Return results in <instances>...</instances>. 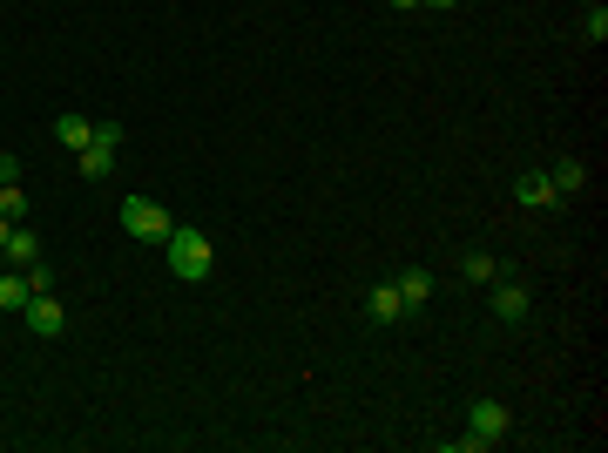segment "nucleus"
I'll return each mask as SVG.
<instances>
[{"label": "nucleus", "mask_w": 608, "mask_h": 453, "mask_svg": "<svg viewBox=\"0 0 608 453\" xmlns=\"http://www.w3.org/2000/svg\"><path fill=\"white\" fill-rule=\"evenodd\" d=\"M7 237H14V224H7V217H0V244H7Z\"/></svg>", "instance_id": "obj_20"}, {"label": "nucleus", "mask_w": 608, "mask_h": 453, "mask_svg": "<svg viewBox=\"0 0 608 453\" xmlns=\"http://www.w3.org/2000/svg\"><path fill=\"white\" fill-rule=\"evenodd\" d=\"M419 7H460V0H419Z\"/></svg>", "instance_id": "obj_19"}, {"label": "nucleus", "mask_w": 608, "mask_h": 453, "mask_svg": "<svg viewBox=\"0 0 608 453\" xmlns=\"http://www.w3.org/2000/svg\"><path fill=\"white\" fill-rule=\"evenodd\" d=\"M365 312H372V325L406 318V305H399V284H372V291H365Z\"/></svg>", "instance_id": "obj_8"}, {"label": "nucleus", "mask_w": 608, "mask_h": 453, "mask_svg": "<svg viewBox=\"0 0 608 453\" xmlns=\"http://www.w3.org/2000/svg\"><path fill=\"white\" fill-rule=\"evenodd\" d=\"M588 7H595V0H588Z\"/></svg>", "instance_id": "obj_21"}, {"label": "nucleus", "mask_w": 608, "mask_h": 453, "mask_svg": "<svg viewBox=\"0 0 608 453\" xmlns=\"http://www.w3.org/2000/svg\"><path fill=\"white\" fill-rule=\"evenodd\" d=\"M28 298H34L28 271H0V312H28Z\"/></svg>", "instance_id": "obj_10"}, {"label": "nucleus", "mask_w": 608, "mask_h": 453, "mask_svg": "<svg viewBox=\"0 0 608 453\" xmlns=\"http://www.w3.org/2000/svg\"><path fill=\"white\" fill-rule=\"evenodd\" d=\"M460 278H467V284H494V278H500V264H494L487 251H467V264H460Z\"/></svg>", "instance_id": "obj_14"}, {"label": "nucleus", "mask_w": 608, "mask_h": 453, "mask_svg": "<svg viewBox=\"0 0 608 453\" xmlns=\"http://www.w3.org/2000/svg\"><path fill=\"white\" fill-rule=\"evenodd\" d=\"M0 217H7V224L28 217V190H21V183H0Z\"/></svg>", "instance_id": "obj_15"}, {"label": "nucleus", "mask_w": 608, "mask_h": 453, "mask_svg": "<svg viewBox=\"0 0 608 453\" xmlns=\"http://www.w3.org/2000/svg\"><path fill=\"white\" fill-rule=\"evenodd\" d=\"M581 34H588V41H595V48H602V41H608V7H602V0H595V7H588V14H581Z\"/></svg>", "instance_id": "obj_16"}, {"label": "nucleus", "mask_w": 608, "mask_h": 453, "mask_svg": "<svg viewBox=\"0 0 608 453\" xmlns=\"http://www.w3.org/2000/svg\"><path fill=\"white\" fill-rule=\"evenodd\" d=\"M386 7H399V14H413V7H419V0H386Z\"/></svg>", "instance_id": "obj_18"}, {"label": "nucleus", "mask_w": 608, "mask_h": 453, "mask_svg": "<svg viewBox=\"0 0 608 453\" xmlns=\"http://www.w3.org/2000/svg\"><path fill=\"white\" fill-rule=\"evenodd\" d=\"M28 332H41V339H61V325H68V312H61V298H48V291H34L28 298Z\"/></svg>", "instance_id": "obj_6"}, {"label": "nucleus", "mask_w": 608, "mask_h": 453, "mask_svg": "<svg viewBox=\"0 0 608 453\" xmlns=\"http://www.w3.org/2000/svg\"><path fill=\"white\" fill-rule=\"evenodd\" d=\"M163 264L183 284H203L210 271H217V244H210L196 224H176V230H169V244H163Z\"/></svg>", "instance_id": "obj_1"}, {"label": "nucleus", "mask_w": 608, "mask_h": 453, "mask_svg": "<svg viewBox=\"0 0 608 453\" xmlns=\"http://www.w3.org/2000/svg\"><path fill=\"white\" fill-rule=\"evenodd\" d=\"M399 305H406V312H419V305H426V298H433V278H426V271H399Z\"/></svg>", "instance_id": "obj_11"}, {"label": "nucleus", "mask_w": 608, "mask_h": 453, "mask_svg": "<svg viewBox=\"0 0 608 453\" xmlns=\"http://www.w3.org/2000/svg\"><path fill=\"white\" fill-rule=\"evenodd\" d=\"M122 230H129L136 244H169L176 217H169L163 203H149V197H122Z\"/></svg>", "instance_id": "obj_3"}, {"label": "nucleus", "mask_w": 608, "mask_h": 453, "mask_svg": "<svg viewBox=\"0 0 608 453\" xmlns=\"http://www.w3.org/2000/svg\"><path fill=\"white\" fill-rule=\"evenodd\" d=\"M494 440H507V406H500V399H473L467 406V433L453 440V453H487Z\"/></svg>", "instance_id": "obj_2"}, {"label": "nucleus", "mask_w": 608, "mask_h": 453, "mask_svg": "<svg viewBox=\"0 0 608 453\" xmlns=\"http://www.w3.org/2000/svg\"><path fill=\"white\" fill-rule=\"evenodd\" d=\"M527 312H534L527 284H514V278H494V318H500V325H527Z\"/></svg>", "instance_id": "obj_5"}, {"label": "nucleus", "mask_w": 608, "mask_h": 453, "mask_svg": "<svg viewBox=\"0 0 608 453\" xmlns=\"http://www.w3.org/2000/svg\"><path fill=\"white\" fill-rule=\"evenodd\" d=\"M0 251H7V264H14V271H28V264H41V237H34V230H21V224H14V237H7Z\"/></svg>", "instance_id": "obj_9"}, {"label": "nucleus", "mask_w": 608, "mask_h": 453, "mask_svg": "<svg viewBox=\"0 0 608 453\" xmlns=\"http://www.w3.org/2000/svg\"><path fill=\"white\" fill-rule=\"evenodd\" d=\"M88 136H95V122H88V115H61V122H55V142H61V149H75V156L88 149Z\"/></svg>", "instance_id": "obj_12"}, {"label": "nucleus", "mask_w": 608, "mask_h": 453, "mask_svg": "<svg viewBox=\"0 0 608 453\" xmlns=\"http://www.w3.org/2000/svg\"><path fill=\"white\" fill-rule=\"evenodd\" d=\"M548 176H554V190H561V197H568V190H581V183H588V170H581L575 156H561V163H548Z\"/></svg>", "instance_id": "obj_13"}, {"label": "nucleus", "mask_w": 608, "mask_h": 453, "mask_svg": "<svg viewBox=\"0 0 608 453\" xmlns=\"http://www.w3.org/2000/svg\"><path fill=\"white\" fill-rule=\"evenodd\" d=\"M115 149H122V122H95V136H88V149L75 156V170H82L88 183H102V176L115 170Z\"/></svg>", "instance_id": "obj_4"}, {"label": "nucleus", "mask_w": 608, "mask_h": 453, "mask_svg": "<svg viewBox=\"0 0 608 453\" xmlns=\"http://www.w3.org/2000/svg\"><path fill=\"white\" fill-rule=\"evenodd\" d=\"M0 183H21V156H0Z\"/></svg>", "instance_id": "obj_17"}, {"label": "nucleus", "mask_w": 608, "mask_h": 453, "mask_svg": "<svg viewBox=\"0 0 608 453\" xmlns=\"http://www.w3.org/2000/svg\"><path fill=\"white\" fill-rule=\"evenodd\" d=\"M514 203H521V210H554V203H561V190H554L548 170H527L521 183H514Z\"/></svg>", "instance_id": "obj_7"}]
</instances>
